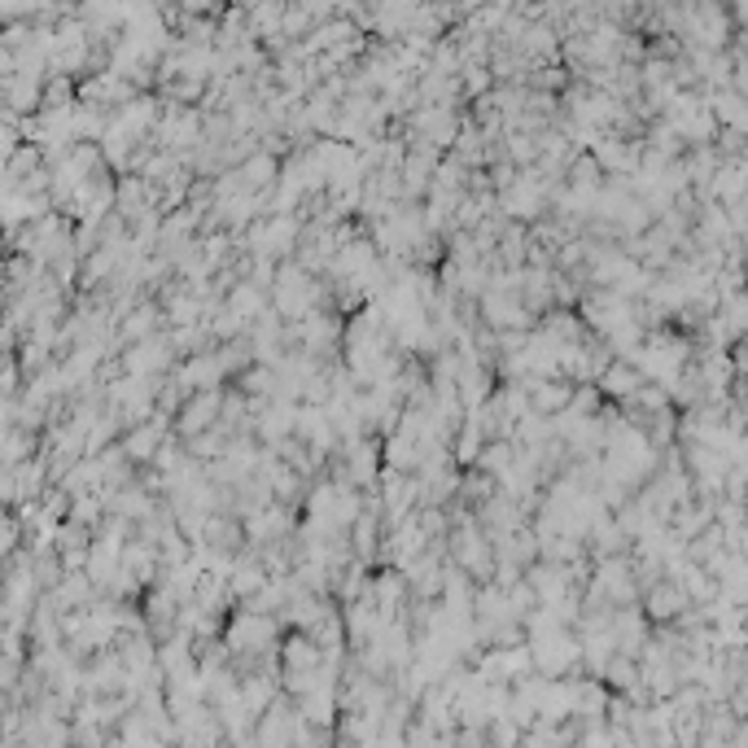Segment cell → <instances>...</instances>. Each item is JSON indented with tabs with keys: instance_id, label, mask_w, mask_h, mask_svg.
<instances>
[{
	"instance_id": "cell-1",
	"label": "cell",
	"mask_w": 748,
	"mask_h": 748,
	"mask_svg": "<svg viewBox=\"0 0 748 748\" xmlns=\"http://www.w3.org/2000/svg\"><path fill=\"white\" fill-rule=\"evenodd\" d=\"M683 608H692V600H688V591L679 586V578H652V582L644 586V617H648V622L670 626Z\"/></svg>"
},
{
	"instance_id": "cell-2",
	"label": "cell",
	"mask_w": 748,
	"mask_h": 748,
	"mask_svg": "<svg viewBox=\"0 0 748 748\" xmlns=\"http://www.w3.org/2000/svg\"><path fill=\"white\" fill-rule=\"evenodd\" d=\"M219 411H223V389H219V385L193 389V398H188L185 411H180V433H185V438H193V433L210 429V425L219 420Z\"/></svg>"
},
{
	"instance_id": "cell-3",
	"label": "cell",
	"mask_w": 748,
	"mask_h": 748,
	"mask_svg": "<svg viewBox=\"0 0 748 748\" xmlns=\"http://www.w3.org/2000/svg\"><path fill=\"white\" fill-rule=\"evenodd\" d=\"M276 652H280V670H320V661H324V648H320L307 630L285 635V639L276 644Z\"/></svg>"
},
{
	"instance_id": "cell-4",
	"label": "cell",
	"mask_w": 748,
	"mask_h": 748,
	"mask_svg": "<svg viewBox=\"0 0 748 748\" xmlns=\"http://www.w3.org/2000/svg\"><path fill=\"white\" fill-rule=\"evenodd\" d=\"M128 451H132V455H141V460H145V455H154V451H158V429H154V425L136 429V438L128 442Z\"/></svg>"
}]
</instances>
